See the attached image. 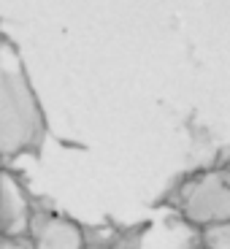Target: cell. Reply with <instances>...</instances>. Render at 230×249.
<instances>
[{
	"mask_svg": "<svg viewBox=\"0 0 230 249\" xmlns=\"http://www.w3.org/2000/svg\"><path fill=\"white\" fill-rule=\"evenodd\" d=\"M179 212L195 228L230 219V168L198 174L179 193Z\"/></svg>",
	"mask_w": 230,
	"mask_h": 249,
	"instance_id": "obj_2",
	"label": "cell"
},
{
	"mask_svg": "<svg viewBox=\"0 0 230 249\" xmlns=\"http://www.w3.org/2000/svg\"><path fill=\"white\" fill-rule=\"evenodd\" d=\"M0 249H33L30 236H0Z\"/></svg>",
	"mask_w": 230,
	"mask_h": 249,
	"instance_id": "obj_6",
	"label": "cell"
},
{
	"mask_svg": "<svg viewBox=\"0 0 230 249\" xmlns=\"http://www.w3.org/2000/svg\"><path fill=\"white\" fill-rule=\"evenodd\" d=\"M46 138V117L33 89L22 52L0 33V157L38 155Z\"/></svg>",
	"mask_w": 230,
	"mask_h": 249,
	"instance_id": "obj_1",
	"label": "cell"
},
{
	"mask_svg": "<svg viewBox=\"0 0 230 249\" xmlns=\"http://www.w3.org/2000/svg\"><path fill=\"white\" fill-rule=\"evenodd\" d=\"M35 214L25 179L3 162L0 165V236H27Z\"/></svg>",
	"mask_w": 230,
	"mask_h": 249,
	"instance_id": "obj_3",
	"label": "cell"
},
{
	"mask_svg": "<svg viewBox=\"0 0 230 249\" xmlns=\"http://www.w3.org/2000/svg\"><path fill=\"white\" fill-rule=\"evenodd\" d=\"M27 236L33 241V249H87L81 225L54 212L33 214Z\"/></svg>",
	"mask_w": 230,
	"mask_h": 249,
	"instance_id": "obj_4",
	"label": "cell"
},
{
	"mask_svg": "<svg viewBox=\"0 0 230 249\" xmlns=\"http://www.w3.org/2000/svg\"><path fill=\"white\" fill-rule=\"evenodd\" d=\"M3 162H6V160H3V157H0V165H3Z\"/></svg>",
	"mask_w": 230,
	"mask_h": 249,
	"instance_id": "obj_8",
	"label": "cell"
},
{
	"mask_svg": "<svg viewBox=\"0 0 230 249\" xmlns=\"http://www.w3.org/2000/svg\"><path fill=\"white\" fill-rule=\"evenodd\" d=\"M193 249H206V247H193Z\"/></svg>",
	"mask_w": 230,
	"mask_h": 249,
	"instance_id": "obj_7",
	"label": "cell"
},
{
	"mask_svg": "<svg viewBox=\"0 0 230 249\" xmlns=\"http://www.w3.org/2000/svg\"><path fill=\"white\" fill-rule=\"evenodd\" d=\"M200 247H206V249H230V219L203 225V228H200Z\"/></svg>",
	"mask_w": 230,
	"mask_h": 249,
	"instance_id": "obj_5",
	"label": "cell"
}]
</instances>
